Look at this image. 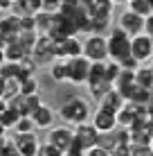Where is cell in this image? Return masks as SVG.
<instances>
[{
    "label": "cell",
    "instance_id": "cell-8",
    "mask_svg": "<svg viewBox=\"0 0 153 156\" xmlns=\"http://www.w3.org/2000/svg\"><path fill=\"white\" fill-rule=\"evenodd\" d=\"M72 138H75V129H70V125H65V122H63V125H52L47 129V143L56 145L63 154L70 147Z\"/></svg>",
    "mask_w": 153,
    "mask_h": 156
},
{
    "label": "cell",
    "instance_id": "cell-11",
    "mask_svg": "<svg viewBox=\"0 0 153 156\" xmlns=\"http://www.w3.org/2000/svg\"><path fill=\"white\" fill-rule=\"evenodd\" d=\"M16 147H18V156H38V138H36V131H27V133H18L14 136Z\"/></svg>",
    "mask_w": 153,
    "mask_h": 156
},
{
    "label": "cell",
    "instance_id": "cell-13",
    "mask_svg": "<svg viewBox=\"0 0 153 156\" xmlns=\"http://www.w3.org/2000/svg\"><path fill=\"white\" fill-rule=\"evenodd\" d=\"M77 55H83V41L77 39V34L65 36L63 41H56V57L70 59V57H77Z\"/></svg>",
    "mask_w": 153,
    "mask_h": 156
},
{
    "label": "cell",
    "instance_id": "cell-5",
    "mask_svg": "<svg viewBox=\"0 0 153 156\" xmlns=\"http://www.w3.org/2000/svg\"><path fill=\"white\" fill-rule=\"evenodd\" d=\"M86 86H88V93H90L97 102H99V98L106 93L110 86H113V84L106 79L104 61H92V63H90V73H88V82H86Z\"/></svg>",
    "mask_w": 153,
    "mask_h": 156
},
{
    "label": "cell",
    "instance_id": "cell-35",
    "mask_svg": "<svg viewBox=\"0 0 153 156\" xmlns=\"http://www.w3.org/2000/svg\"><path fill=\"white\" fill-rule=\"evenodd\" d=\"M25 2H27V7H29L32 14H36V12L43 9V2H41V0H25Z\"/></svg>",
    "mask_w": 153,
    "mask_h": 156
},
{
    "label": "cell",
    "instance_id": "cell-46",
    "mask_svg": "<svg viewBox=\"0 0 153 156\" xmlns=\"http://www.w3.org/2000/svg\"><path fill=\"white\" fill-rule=\"evenodd\" d=\"M149 5H151V9H153V0H149Z\"/></svg>",
    "mask_w": 153,
    "mask_h": 156
},
{
    "label": "cell",
    "instance_id": "cell-43",
    "mask_svg": "<svg viewBox=\"0 0 153 156\" xmlns=\"http://www.w3.org/2000/svg\"><path fill=\"white\" fill-rule=\"evenodd\" d=\"M113 2H115V5H126L128 0H113Z\"/></svg>",
    "mask_w": 153,
    "mask_h": 156
},
{
    "label": "cell",
    "instance_id": "cell-2",
    "mask_svg": "<svg viewBox=\"0 0 153 156\" xmlns=\"http://www.w3.org/2000/svg\"><path fill=\"white\" fill-rule=\"evenodd\" d=\"M106 43H108V59L122 63L126 57H131V36L119 25L110 30V34L106 36Z\"/></svg>",
    "mask_w": 153,
    "mask_h": 156
},
{
    "label": "cell",
    "instance_id": "cell-19",
    "mask_svg": "<svg viewBox=\"0 0 153 156\" xmlns=\"http://www.w3.org/2000/svg\"><path fill=\"white\" fill-rule=\"evenodd\" d=\"M113 7H115L113 0H92V2L88 5V12H90V16L110 18V16H113Z\"/></svg>",
    "mask_w": 153,
    "mask_h": 156
},
{
    "label": "cell",
    "instance_id": "cell-9",
    "mask_svg": "<svg viewBox=\"0 0 153 156\" xmlns=\"http://www.w3.org/2000/svg\"><path fill=\"white\" fill-rule=\"evenodd\" d=\"M90 122L95 125V129H97L101 136L113 133L115 129H117V118H115V113H113V111H108V109H101V106H97V109L92 111Z\"/></svg>",
    "mask_w": 153,
    "mask_h": 156
},
{
    "label": "cell",
    "instance_id": "cell-30",
    "mask_svg": "<svg viewBox=\"0 0 153 156\" xmlns=\"http://www.w3.org/2000/svg\"><path fill=\"white\" fill-rule=\"evenodd\" d=\"M38 156H63V152L56 145H52V143H43V145H38Z\"/></svg>",
    "mask_w": 153,
    "mask_h": 156
},
{
    "label": "cell",
    "instance_id": "cell-25",
    "mask_svg": "<svg viewBox=\"0 0 153 156\" xmlns=\"http://www.w3.org/2000/svg\"><path fill=\"white\" fill-rule=\"evenodd\" d=\"M14 131H18V133L36 131V125H34V120H32V115H20L18 120H16V125H14Z\"/></svg>",
    "mask_w": 153,
    "mask_h": 156
},
{
    "label": "cell",
    "instance_id": "cell-12",
    "mask_svg": "<svg viewBox=\"0 0 153 156\" xmlns=\"http://www.w3.org/2000/svg\"><path fill=\"white\" fill-rule=\"evenodd\" d=\"M32 120H34L36 129H50L52 125H56V111L52 109L50 104H43V102H41V104L32 111Z\"/></svg>",
    "mask_w": 153,
    "mask_h": 156
},
{
    "label": "cell",
    "instance_id": "cell-7",
    "mask_svg": "<svg viewBox=\"0 0 153 156\" xmlns=\"http://www.w3.org/2000/svg\"><path fill=\"white\" fill-rule=\"evenodd\" d=\"M131 57H135L140 63H149L153 57V39L146 32L131 36Z\"/></svg>",
    "mask_w": 153,
    "mask_h": 156
},
{
    "label": "cell",
    "instance_id": "cell-3",
    "mask_svg": "<svg viewBox=\"0 0 153 156\" xmlns=\"http://www.w3.org/2000/svg\"><path fill=\"white\" fill-rule=\"evenodd\" d=\"M90 63L92 61L83 55L65 59V82L72 84V86H86L88 73H90Z\"/></svg>",
    "mask_w": 153,
    "mask_h": 156
},
{
    "label": "cell",
    "instance_id": "cell-20",
    "mask_svg": "<svg viewBox=\"0 0 153 156\" xmlns=\"http://www.w3.org/2000/svg\"><path fill=\"white\" fill-rule=\"evenodd\" d=\"M135 84L153 90V68L149 63H140V66L135 68Z\"/></svg>",
    "mask_w": 153,
    "mask_h": 156
},
{
    "label": "cell",
    "instance_id": "cell-22",
    "mask_svg": "<svg viewBox=\"0 0 153 156\" xmlns=\"http://www.w3.org/2000/svg\"><path fill=\"white\" fill-rule=\"evenodd\" d=\"M34 18H36V32H38V34H47L50 27H52V20H54V14L41 9V12L34 14Z\"/></svg>",
    "mask_w": 153,
    "mask_h": 156
},
{
    "label": "cell",
    "instance_id": "cell-34",
    "mask_svg": "<svg viewBox=\"0 0 153 156\" xmlns=\"http://www.w3.org/2000/svg\"><path fill=\"white\" fill-rule=\"evenodd\" d=\"M144 32H146V34H149L151 39H153V12L144 18Z\"/></svg>",
    "mask_w": 153,
    "mask_h": 156
},
{
    "label": "cell",
    "instance_id": "cell-29",
    "mask_svg": "<svg viewBox=\"0 0 153 156\" xmlns=\"http://www.w3.org/2000/svg\"><path fill=\"white\" fill-rule=\"evenodd\" d=\"M65 154L68 156H83V154H86V145L75 136V138H72V143H70V147L65 149Z\"/></svg>",
    "mask_w": 153,
    "mask_h": 156
},
{
    "label": "cell",
    "instance_id": "cell-23",
    "mask_svg": "<svg viewBox=\"0 0 153 156\" xmlns=\"http://www.w3.org/2000/svg\"><path fill=\"white\" fill-rule=\"evenodd\" d=\"M47 68H50V77L54 82H65V59L63 57H56Z\"/></svg>",
    "mask_w": 153,
    "mask_h": 156
},
{
    "label": "cell",
    "instance_id": "cell-27",
    "mask_svg": "<svg viewBox=\"0 0 153 156\" xmlns=\"http://www.w3.org/2000/svg\"><path fill=\"white\" fill-rule=\"evenodd\" d=\"M18 118H20V113L14 109V106H9V109L2 113V118H0V120H2V125L7 127V129H14V125H16V120H18Z\"/></svg>",
    "mask_w": 153,
    "mask_h": 156
},
{
    "label": "cell",
    "instance_id": "cell-17",
    "mask_svg": "<svg viewBox=\"0 0 153 156\" xmlns=\"http://www.w3.org/2000/svg\"><path fill=\"white\" fill-rule=\"evenodd\" d=\"M122 95L128 102H135V104H149V102H151V88H144V86H140L135 82L131 84Z\"/></svg>",
    "mask_w": 153,
    "mask_h": 156
},
{
    "label": "cell",
    "instance_id": "cell-40",
    "mask_svg": "<svg viewBox=\"0 0 153 156\" xmlns=\"http://www.w3.org/2000/svg\"><path fill=\"white\" fill-rule=\"evenodd\" d=\"M5 61H7V59H5V48H0V66H2Z\"/></svg>",
    "mask_w": 153,
    "mask_h": 156
},
{
    "label": "cell",
    "instance_id": "cell-15",
    "mask_svg": "<svg viewBox=\"0 0 153 156\" xmlns=\"http://www.w3.org/2000/svg\"><path fill=\"white\" fill-rule=\"evenodd\" d=\"M124 102H126V98L119 93L117 88H113V86H110L106 93L99 98V104H97V106H101V109H108V111H113V113H117V111L124 106Z\"/></svg>",
    "mask_w": 153,
    "mask_h": 156
},
{
    "label": "cell",
    "instance_id": "cell-31",
    "mask_svg": "<svg viewBox=\"0 0 153 156\" xmlns=\"http://www.w3.org/2000/svg\"><path fill=\"white\" fill-rule=\"evenodd\" d=\"M86 156H110V149L99 145V143H95L90 147H86Z\"/></svg>",
    "mask_w": 153,
    "mask_h": 156
},
{
    "label": "cell",
    "instance_id": "cell-16",
    "mask_svg": "<svg viewBox=\"0 0 153 156\" xmlns=\"http://www.w3.org/2000/svg\"><path fill=\"white\" fill-rule=\"evenodd\" d=\"M0 30L5 32V36H7V43L9 41H16L20 34V16L18 14H9V16H2L0 18Z\"/></svg>",
    "mask_w": 153,
    "mask_h": 156
},
{
    "label": "cell",
    "instance_id": "cell-47",
    "mask_svg": "<svg viewBox=\"0 0 153 156\" xmlns=\"http://www.w3.org/2000/svg\"><path fill=\"white\" fill-rule=\"evenodd\" d=\"M151 156H153V145H151Z\"/></svg>",
    "mask_w": 153,
    "mask_h": 156
},
{
    "label": "cell",
    "instance_id": "cell-18",
    "mask_svg": "<svg viewBox=\"0 0 153 156\" xmlns=\"http://www.w3.org/2000/svg\"><path fill=\"white\" fill-rule=\"evenodd\" d=\"M25 57H29V52L25 50V45L18 39L9 41L7 45H5V59H7V61H23Z\"/></svg>",
    "mask_w": 153,
    "mask_h": 156
},
{
    "label": "cell",
    "instance_id": "cell-33",
    "mask_svg": "<svg viewBox=\"0 0 153 156\" xmlns=\"http://www.w3.org/2000/svg\"><path fill=\"white\" fill-rule=\"evenodd\" d=\"M41 2H43V9L45 12H59L61 9V0H41Z\"/></svg>",
    "mask_w": 153,
    "mask_h": 156
},
{
    "label": "cell",
    "instance_id": "cell-6",
    "mask_svg": "<svg viewBox=\"0 0 153 156\" xmlns=\"http://www.w3.org/2000/svg\"><path fill=\"white\" fill-rule=\"evenodd\" d=\"M83 57H88L90 61H106L108 59L106 34H88L83 39Z\"/></svg>",
    "mask_w": 153,
    "mask_h": 156
},
{
    "label": "cell",
    "instance_id": "cell-24",
    "mask_svg": "<svg viewBox=\"0 0 153 156\" xmlns=\"http://www.w3.org/2000/svg\"><path fill=\"white\" fill-rule=\"evenodd\" d=\"M126 5H128V9H131V12H135V14L144 16V18L153 12V9H151V5H149V0H128Z\"/></svg>",
    "mask_w": 153,
    "mask_h": 156
},
{
    "label": "cell",
    "instance_id": "cell-37",
    "mask_svg": "<svg viewBox=\"0 0 153 156\" xmlns=\"http://www.w3.org/2000/svg\"><path fill=\"white\" fill-rule=\"evenodd\" d=\"M7 109H9V102L0 98V118H2V113H5V111H7Z\"/></svg>",
    "mask_w": 153,
    "mask_h": 156
},
{
    "label": "cell",
    "instance_id": "cell-32",
    "mask_svg": "<svg viewBox=\"0 0 153 156\" xmlns=\"http://www.w3.org/2000/svg\"><path fill=\"white\" fill-rule=\"evenodd\" d=\"M2 156H18V147H16V140H14V138H5Z\"/></svg>",
    "mask_w": 153,
    "mask_h": 156
},
{
    "label": "cell",
    "instance_id": "cell-4",
    "mask_svg": "<svg viewBox=\"0 0 153 156\" xmlns=\"http://www.w3.org/2000/svg\"><path fill=\"white\" fill-rule=\"evenodd\" d=\"M32 59L36 61V66H50L56 59V41L50 34H38L34 48H32Z\"/></svg>",
    "mask_w": 153,
    "mask_h": 156
},
{
    "label": "cell",
    "instance_id": "cell-36",
    "mask_svg": "<svg viewBox=\"0 0 153 156\" xmlns=\"http://www.w3.org/2000/svg\"><path fill=\"white\" fill-rule=\"evenodd\" d=\"M12 5H14V0H0V12H2V9H12Z\"/></svg>",
    "mask_w": 153,
    "mask_h": 156
},
{
    "label": "cell",
    "instance_id": "cell-39",
    "mask_svg": "<svg viewBox=\"0 0 153 156\" xmlns=\"http://www.w3.org/2000/svg\"><path fill=\"white\" fill-rule=\"evenodd\" d=\"M5 45H7V36H5V32L0 30V48H5Z\"/></svg>",
    "mask_w": 153,
    "mask_h": 156
},
{
    "label": "cell",
    "instance_id": "cell-41",
    "mask_svg": "<svg viewBox=\"0 0 153 156\" xmlns=\"http://www.w3.org/2000/svg\"><path fill=\"white\" fill-rule=\"evenodd\" d=\"M5 131H7V127L2 125V120H0V136H5Z\"/></svg>",
    "mask_w": 153,
    "mask_h": 156
},
{
    "label": "cell",
    "instance_id": "cell-38",
    "mask_svg": "<svg viewBox=\"0 0 153 156\" xmlns=\"http://www.w3.org/2000/svg\"><path fill=\"white\" fill-rule=\"evenodd\" d=\"M5 84H7V79L0 75V98H2V100H5Z\"/></svg>",
    "mask_w": 153,
    "mask_h": 156
},
{
    "label": "cell",
    "instance_id": "cell-44",
    "mask_svg": "<svg viewBox=\"0 0 153 156\" xmlns=\"http://www.w3.org/2000/svg\"><path fill=\"white\" fill-rule=\"evenodd\" d=\"M79 2H83V5H86V7H88V5H90L92 0H79Z\"/></svg>",
    "mask_w": 153,
    "mask_h": 156
},
{
    "label": "cell",
    "instance_id": "cell-10",
    "mask_svg": "<svg viewBox=\"0 0 153 156\" xmlns=\"http://www.w3.org/2000/svg\"><path fill=\"white\" fill-rule=\"evenodd\" d=\"M117 25H119V27H122L128 36H135V34H140V32H144V16L131 12V9L126 7L124 12L119 14Z\"/></svg>",
    "mask_w": 153,
    "mask_h": 156
},
{
    "label": "cell",
    "instance_id": "cell-26",
    "mask_svg": "<svg viewBox=\"0 0 153 156\" xmlns=\"http://www.w3.org/2000/svg\"><path fill=\"white\" fill-rule=\"evenodd\" d=\"M41 86H38V79H36V75H32V77H25L23 82H20V93L23 95H32V93H38Z\"/></svg>",
    "mask_w": 153,
    "mask_h": 156
},
{
    "label": "cell",
    "instance_id": "cell-21",
    "mask_svg": "<svg viewBox=\"0 0 153 156\" xmlns=\"http://www.w3.org/2000/svg\"><path fill=\"white\" fill-rule=\"evenodd\" d=\"M133 82H135V70H131V68H122L119 75L115 77V82H113V88H117L119 93H124Z\"/></svg>",
    "mask_w": 153,
    "mask_h": 156
},
{
    "label": "cell",
    "instance_id": "cell-45",
    "mask_svg": "<svg viewBox=\"0 0 153 156\" xmlns=\"http://www.w3.org/2000/svg\"><path fill=\"white\" fill-rule=\"evenodd\" d=\"M149 66H151V68H153V57H151V61H149Z\"/></svg>",
    "mask_w": 153,
    "mask_h": 156
},
{
    "label": "cell",
    "instance_id": "cell-1",
    "mask_svg": "<svg viewBox=\"0 0 153 156\" xmlns=\"http://www.w3.org/2000/svg\"><path fill=\"white\" fill-rule=\"evenodd\" d=\"M59 118L65 125L75 127L79 122H86L92 118V104L86 98H81V95H72L59 106Z\"/></svg>",
    "mask_w": 153,
    "mask_h": 156
},
{
    "label": "cell",
    "instance_id": "cell-28",
    "mask_svg": "<svg viewBox=\"0 0 153 156\" xmlns=\"http://www.w3.org/2000/svg\"><path fill=\"white\" fill-rule=\"evenodd\" d=\"M18 93H20V82H18V79H7V84H5V100L9 102Z\"/></svg>",
    "mask_w": 153,
    "mask_h": 156
},
{
    "label": "cell",
    "instance_id": "cell-42",
    "mask_svg": "<svg viewBox=\"0 0 153 156\" xmlns=\"http://www.w3.org/2000/svg\"><path fill=\"white\" fill-rule=\"evenodd\" d=\"M2 145H5V136H0V156H2Z\"/></svg>",
    "mask_w": 153,
    "mask_h": 156
},
{
    "label": "cell",
    "instance_id": "cell-14",
    "mask_svg": "<svg viewBox=\"0 0 153 156\" xmlns=\"http://www.w3.org/2000/svg\"><path fill=\"white\" fill-rule=\"evenodd\" d=\"M75 136L81 140L86 147H90V145L95 143H99L101 140V133L95 129V125L90 120H86V122H79V125H75Z\"/></svg>",
    "mask_w": 153,
    "mask_h": 156
}]
</instances>
